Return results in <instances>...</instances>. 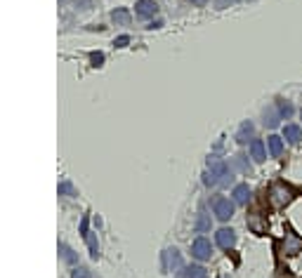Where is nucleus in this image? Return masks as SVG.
<instances>
[{
  "label": "nucleus",
  "instance_id": "f257e3e1",
  "mask_svg": "<svg viewBox=\"0 0 302 278\" xmlns=\"http://www.w3.org/2000/svg\"><path fill=\"white\" fill-rule=\"evenodd\" d=\"M293 201V189L286 186L283 182H274L269 186V203L274 208H286Z\"/></svg>",
  "mask_w": 302,
  "mask_h": 278
},
{
  "label": "nucleus",
  "instance_id": "f03ea898",
  "mask_svg": "<svg viewBox=\"0 0 302 278\" xmlns=\"http://www.w3.org/2000/svg\"><path fill=\"white\" fill-rule=\"evenodd\" d=\"M213 212L220 222H226V219H232V215H234V203L224 196H217L213 201Z\"/></svg>",
  "mask_w": 302,
  "mask_h": 278
},
{
  "label": "nucleus",
  "instance_id": "7ed1b4c3",
  "mask_svg": "<svg viewBox=\"0 0 302 278\" xmlns=\"http://www.w3.org/2000/svg\"><path fill=\"white\" fill-rule=\"evenodd\" d=\"M210 255H213V245H210L208 238H196V241L192 243V257H196L199 262L210 259Z\"/></svg>",
  "mask_w": 302,
  "mask_h": 278
},
{
  "label": "nucleus",
  "instance_id": "20e7f679",
  "mask_svg": "<svg viewBox=\"0 0 302 278\" xmlns=\"http://www.w3.org/2000/svg\"><path fill=\"white\" fill-rule=\"evenodd\" d=\"M300 250H302V238L288 231V233H286V238H283V243H281V255H288V257H293V255H297Z\"/></svg>",
  "mask_w": 302,
  "mask_h": 278
},
{
  "label": "nucleus",
  "instance_id": "39448f33",
  "mask_svg": "<svg viewBox=\"0 0 302 278\" xmlns=\"http://www.w3.org/2000/svg\"><path fill=\"white\" fill-rule=\"evenodd\" d=\"M250 158H253L255 163L267 161V146H265L262 139H253V142H250Z\"/></svg>",
  "mask_w": 302,
  "mask_h": 278
},
{
  "label": "nucleus",
  "instance_id": "423d86ee",
  "mask_svg": "<svg viewBox=\"0 0 302 278\" xmlns=\"http://www.w3.org/2000/svg\"><path fill=\"white\" fill-rule=\"evenodd\" d=\"M111 21H114L116 26H130V21H132L130 10H125V7H116V10L111 12Z\"/></svg>",
  "mask_w": 302,
  "mask_h": 278
},
{
  "label": "nucleus",
  "instance_id": "0eeeda50",
  "mask_svg": "<svg viewBox=\"0 0 302 278\" xmlns=\"http://www.w3.org/2000/svg\"><path fill=\"white\" fill-rule=\"evenodd\" d=\"M215 238H217V245H220V248H224V250L234 248V243H236V233H234L232 229H220Z\"/></svg>",
  "mask_w": 302,
  "mask_h": 278
},
{
  "label": "nucleus",
  "instance_id": "6e6552de",
  "mask_svg": "<svg viewBox=\"0 0 302 278\" xmlns=\"http://www.w3.org/2000/svg\"><path fill=\"white\" fill-rule=\"evenodd\" d=\"M135 12H137L139 17H154V14L158 12L156 0H139L137 5H135Z\"/></svg>",
  "mask_w": 302,
  "mask_h": 278
},
{
  "label": "nucleus",
  "instance_id": "1a4fd4ad",
  "mask_svg": "<svg viewBox=\"0 0 302 278\" xmlns=\"http://www.w3.org/2000/svg\"><path fill=\"white\" fill-rule=\"evenodd\" d=\"M248 201H250V189H248V184H239V186H234V203L246 205Z\"/></svg>",
  "mask_w": 302,
  "mask_h": 278
},
{
  "label": "nucleus",
  "instance_id": "9d476101",
  "mask_svg": "<svg viewBox=\"0 0 302 278\" xmlns=\"http://www.w3.org/2000/svg\"><path fill=\"white\" fill-rule=\"evenodd\" d=\"M267 146H269V153H272L274 158H279L283 153V139L281 137H276V135L267 137Z\"/></svg>",
  "mask_w": 302,
  "mask_h": 278
},
{
  "label": "nucleus",
  "instance_id": "9b49d317",
  "mask_svg": "<svg viewBox=\"0 0 302 278\" xmlns=\"http://www.w3.org/2000/svg\"><path fill=\"white\" fill-rule=\"evenodd\" d=\"M253 132H255V130H253V123H243V125H241V128H239V135H236V142H239V144H246L248 142V139H250V142H253Z\"/></svg>",
  "mask_w": 302,
  "mask_h": 278
},
{
  "label": "nucleus",
  "instance_id": "f8f14e48",
  "mask_svg": "<svg viewBox=\"0 0 302 278\" xmlns=\"http://www.w3.org/2000/svg\"><path fill=\"white\" fill-rule=\"evenodd\" d=\"M283 139H288L290 144H297L302 139V130L297 125H286L283 128Z\"/></svg>",
  "mask_w": 302,
  "mask_h": 278
},
{
  "label": "nucleus",
  "instance_id": "ddd939ff",
  "mask_svg": "<svg viewBox=\"0 0 302 278\" xmlns=\"http://www.w3.org/2000/svg\"><path fill=\"white\" fill-rule=\"evenodd\" d=\"M210 226H213V222H210V215L201 212L199 217H196V231H199V233H206V231H210Z\"/></svg>",
  "mask_w": 302,
  "mask_h": 278
},
{
  "label": "nucleus",
  "instance_id": "4468645a",
  "mask_svg": "<svg viewBox=\"0 0 302 278\" xmlns=\"http://www.w3.org/2000/svg\"><path fill=\"white\" fill-rule=\"evenodd\" d=\"M276 109H279L281 118H290V115L295 113V109H293V104L286 102V99H276Z\"/></svg>",
  "mask_w": 302,
  "mask_h": 278
},
{
  "label": "nucleus",
  "instance_id": "2eb2a0df",
  "mask_svg": "<svg viewBox=\"0 0 302 278\" xmlns=\"http://www.w3.org/2000/svg\"><path fill=\"white\" fill-rule=\"evenodd\" d=\"M279 118H281L279 111H274V109L265 111V125H267V128H276V125H279Z\"/></svg>",
  "mask_w": 302,
  "mask_h": 278
},
{
  "label": "nucleus",
  "instance_id": "dca6fc26",
  "mask_svg": "<svg viewBox=\"0 0 302 278\" xmlns=\"http://www.w3.org/2000/svg\"><path fill=\"white\" fill-rule=\"evenodd\" d=\"M59 252H62V259L66 262V264H76V252L71 250L69 245H59Z\"/></svg>",
  "mask_w": 302,
  "mask_h": 278
},
{
  "label": "nucleus",
  "instance_id": "f3484780",
  "mask_svg": "<svg viewBox=\"0 0 302 278\" xmlns=\"http://www.w3.org/2000/svg\"><path fill=\"white\" fill-rule=\"evenodd\" d=\"M186 278H206V269H203L201 264L186 266Z\"/></svg>",
  "mask_w": 302,
  "mask_h": 278
},
{
  "label": "nucleus",
  "instance_id": "a211bd4d",
  "mask_svg": "<svg viewBox=\"0 0 302 278\" xmlns=\"http://www.w3.org/2000/svg\"><path fill=\"white\" fill-rule=\"evenodd\" d=\"M59 193H62V196H76L73 184H71V182H66V179H64V182L59 184Z\"/></svg>",
  "mask_w": 302,
  "mask_h": 278
},
{
  "label": "nucleus",
  "instance_id": "6ab92c4d",
  "mask_svg": "<svg viewBox=\"0 0 302 278\" xmlns=\"http://www.w3.org/2000/svg\"><path fill=\"white\" fill-rule=\"evenodd\" d=\"M95 5L92 0H73V10H81V12H85V10H90V7Z\"/></svg>",
  "mask_w": 302,
  "mask_h": 278
},
{
  "label": "nucleus",
  "instance_id": "aec40b11",
  "mask_svg": "<svg viewBox=\"0 0 302 278\" xmlns=\"http://www.w3.org/2000/svg\"><path fill=\"white\" fill-rule=\"evenodd\" d=\"M90 61H92V66L95 68H99L104 64V55L102 52H92V55H90Z\"/></svg>",
  "mask_w": 302,
  "mask_h": 278
},
{
  "label": "nucleus",
  "instance_id": "412c9836",
  "mask_svg": "<svg viewBox=\"0 0 302 278\" xmlns=\"http://www.w3.org/2000/svg\"><path fill=\"white\" fill-rule=\"evenodd\" d=\"M234 165H236L239 170H243V172H248V170H250V165L246 163V156H236V158H234Z\"/></svg>",
  "mask_w": 302,
  "mask_h": 278
},
{
  "label": "nucleus",
  "instance_id": "4be33fe9",
  "mask_svg": "<svg viewBox=\"0 0 302 278\" xmlns=\"http://www.w3.org/2000/svg\"><path fill=\"white\" fill-rule=\"evenodd\" d=\"M88 245H90V255H92V257H97V255H99V245L95 243V238L88 236Z\"/></svg>",
  "mask_w": 302,
  "mask_h": 278
},
{
  "label": "nucleus",
  "instance_id": "5701e85b",
  "mask_svg": "<svg viewBox=\"0 0 302 278\" xmlns=\"http://www.w3.org/2000/svg\"><path fill=\"white\" fill-rule=\"evenodd\" d=\"M71 278H90V271L88 269H76V271L71 273Z\"/></svg>",
  "mask_w": 302,
  "mask_h": 278
},
{
  "label": "nucleus",
  "instance_id": "b1692460",
  "mask_svg": "<svg viewBox=\"0 0 302 278\" xmlns=\"http://www.w3.org/2000/svg\"><path fill=\"white\" fill-rule=\"evenodd\" d=\"M128 43H130V38H128V35H118V38H116V43H114V45H116V48H125Z\"/></svg>",
  "mask_w": 302,
  "mask_h": 278
},
{
  "label": "nucleus",
  "instance_id": "393cba45",
  "mask_svg": "<svg viewBox=\"0 0 302 278\" xmlns=\"http://www.w3.org/2000/svg\"><path fill=\"white\" fill-rule=\"evenodd\" d=\"M186 3H192V5H206L208 0H186Z\"/></svg>",
  "mask_w": 302,
  "mask_h": 278
},
{
  "label": "nucleus",
  "instance_id": "a878e982",
  "mask_svg": "<svg viewBox=\"0 0 302 278\" xmlns=\"http://www.w3.org/2000/svg\"><path fill=\"white\" fill-rule=\"evenodd\" d=\"M300 115H302V113H300Z\"/></svg>",
  "mask_w": 302,
  "mask_h": 278
}]
</instances>
